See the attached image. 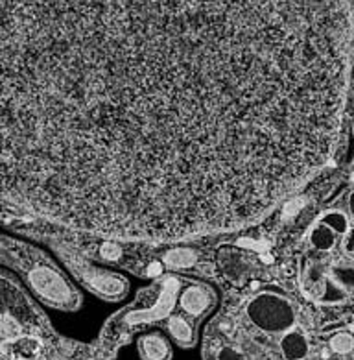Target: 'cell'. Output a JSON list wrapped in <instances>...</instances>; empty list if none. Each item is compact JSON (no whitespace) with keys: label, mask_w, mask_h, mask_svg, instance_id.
<instances>
[{"label":"cell","mask_w":354,"mask_h":360,"mask_svg":"<svg viewBox=\"0 0 354 360\" xmlns=\"http://www.w3.org/2000/svg\"><path fill=\"white\" fill-rule=\"evenodd\" d=\"M343 0H0V200L172 242L256 222L334 155Z\"/></svg>","instance_id":"6da1fadb"},{"label":"cell","mask_w":354,"mask_h":360,"mask_svg":"<svg viewBox=\"0 0 354 360\" xmlns=\"http://www.w3.org/2000/svg\"><path fill=\"white\" fill-rule=\"evenodd\" d=\"M247 314L253 326L264 330H288L295 323V311L290 301L271 294H261L251 301Z\"/></svg>","instance_id":"7a4b0ae2"},{"label":"cell","mask_w":354,"mask_h":360,"mask_svg":"<svg viewBox=\"0 0 354 360\" xmlns=\"http://www.w3.org/2000/svg\"><path fill=\"white\" fill-rule=\"evenodd\" d=\"M214 303V292L209 286L203 285H190L183 290L179 297V307L181 311L192 318V320H199L202 316L206 314Z\"/></svg>","instance_id":"3957f363"},{"label":"cell","mask_w":354,"mask_h":360,"mask_svg":"<svg viewBox=\"0 0 354 360\" xmlns=\"http://www.w3.org/2000/svg\"><path fill=\"white\" fill-rule=\"evenodd\" d=\"M85 283L96 294H100L102 297H107V300H118V297H122L126 294V290H128V285H126L122 277L109 274V271H88L87 277H85Z\"/></svg>","instance_id":"277c9868"},{"label":"cell","mask_w":354,"mask_h":360,"mask_svg":"<svg viewBox=\"0 0 354 360\" xmlns=\"http://www.w3.org/2000/svg\"><path fill=\"white\" fill-rule=\"evenodd\" d=\"M138 353H140L143 360H170L172 347H170L166 336L159 330H153V333H148L140 338Z\"/></svg>","instance_id":"5b68a950"},{"label":"cell","mask_w":354,"mask_h":360,"mask_svg":"<svg viewBox=\"0 0 354 360\" xmlns=\"http://www.w3.org/2000/svg\"><path fill=\"white\" fill-rule=\"evenodd\" d=\"M280 351H282L284 359L303 360L308 356V340L301 330H288L280 340Z\"/></svg>","instance_id":"8992f818"},{"label":"cell","mask_w":354,"mask_h":360,"mask_svg":"<svg viewBox=\"0 0 354 360\" xmlns=\"http://www.w3.org/2000/svg\"><path fill=\"white\" fill-rule=\"evenodd\" d=\"M168 330L179 345L194 344V326L183 316H172L168 321Z\"/></svg>","instance_id":"52a82bcc"},{"label":"cell","mask_w":354,"mask_h":360,"mask_svg":"<svg viewBox=\"0 0 354 360\" xmlns=\"http://www.w3.org/2000/svg\"><path fill=\"white\" fill-rule=\"evenodd\" d=\"M310 242H312L317 250H323L324 252V250H330V248L336 244V233L321 224V226H317L314 231H312Z\"/></svg>","instance_id":"ba28073f"},{"label":"cell","mask_w":354,"mask_h":360,"mask_svg":"<svg viewBox=\"0 0 354 360\" xmlns=\"http://www.w3.org/2000/svg\"><path fill=\"white\" fill-rule=\"evenodd\" d=\"M330 349L338 353V355H349L350 351L354 349V338L350 333H338V335L332 336V340H330Z\"/></svg>","instance_id":"9c48e42d"},{"label":"cell","mask_w":354,"mask_h":360,"mask_svg":"<svg viewBox=\"0 0 354 360\" xmlns=\"http://www.w3.org/2000/svg\"><path fill=\"white\" fill-rule=\"evenodd\" d=\"M323 226H327L334 233H339V235H343V233H347V229H349V222H347L345 214L338 211L327 212L323 217Z\"/></svg>","instance_id":"30bf717a"},{"label":"cell","mask_w":354,"mask_h":360,"mask_svg":"<svg viewBox=\"0 0 354 360\" xmlns=\"http://www.w3.org/2000/svg\"><path fill=\"white\" fill-rule=\"evenodd\" d=\"M334 276L341 285L354 286V268H338Z\"/></svg>","instance_id":"8fae6325"},{"label":"cell","mask_w":354,"mask_h":360,"mask_svg":"<svg viewBox=\"0 0 354 360\" xmlns=\"http://www.w3.org/2000/svg\"><path fill=\"white\" fill-rule=\"evenodd\" d=\"M349 205H350V211H353V214H354V194H353V196H350V202H349Z\"/></svg>","instance_id":"7c38bea8"},{"label":"cell","mask_w":354,"mask_h":360,"mask_svg":"<svg viewBox=\"0 0 354 360\" xmlns=\"http://www.w3.org/2000/svg\"><path fill=\"white\" fill-rule=\"evenodd\" d=\"M314 360H324V359H314Z\"/></svg>","instance_id":"4fadbf2b"}]
</instances>
